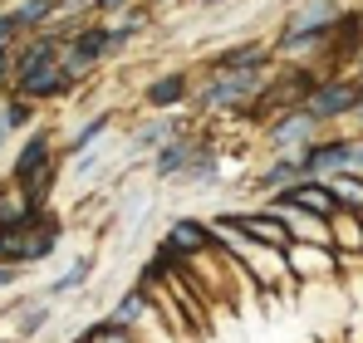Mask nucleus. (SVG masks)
Segmentation results:
<instances>
[{
	"mask_svg": "<svg viewBox=\"0 0 363 343\" xmlns=\"http://www.w3.org/2000/svg\"><path fill=\"white\" fill-rule=\"evenodd\" d=\"M309 167H304V152L295 157H275V152H265V162L250 172V191L255 196H275V191H285V186H300Z\"/></svg>",
	"mask_w": 363,
	"mask_h": 343,
	"instance_id": "nucleus-11",
	"label": "nucleus"
},
{
	"mask_svg": "<svg viewBox=\"0 0 363 343\" xmlns=\"http://www.w3.org/2000/svg\"><path fill=\"white\" fill-rule=\"evenodd\" d=\"M290 270L300 285H314V280H339V250L334 245H309V240H295L290 250Z\"/></svg>",
	"mask_w": 363,
	"mask_h": 343,
	"instance_id": "nucleus-13",
	"label": "nucleus"
},
{
	"mask_svg": "<svg viewBox=\"0 0 363 343\" xmlns=\"http://www.w3.org/2000/svg\"><path fill=\"white\" fill-rule=\"evenodd\" d=\"M191 10H221V5H231V0H186Z\"/></svg>",
	"mask_w": 363,
	"mask_h": 343,
	"instance_id": "nucleus-29",
	"label": "nucleus"
},
{
	"mask_svg": "<svg viewBox=\"0 0 363 343\" xmlns=\"http://www.w3.org/2000/svg\"><path fill=\"white\" fill-rule=\"evenodd\" d=\"M304 108L319 118L324 128H344V123H354L359 108H363L359 74H319L314 89L304 94Z\"/></svg>",
	"mask_w": 363,
	"mask_h": 343,
	"instance_id": "nucleus-4",
	"label": "nucleus"
},
{
	"mask_svg": "<svg viewBox=\"0 0 363 343\" xmlns=\"http://www.w3.org/2000/svg\"><path fill=\"white\" fill-rule=\"evenodd\" d=\"M329 230H334V250H339V255H363V211L339 206V211L329 216Z\"/></svg>",
	"mask_w": 363,
	"mask_h": 343,
	"instance_id": "nucleus-19",
	"label": "nucleus"
},
{
	"mask_svg": "<svg viewBox=\"0 0 363 343\" xmlns=\"http://www.w3.org/2000/svg\"><path fill=\"white\" fill-rule=\"evenodd\" d=\"M104 64H113L108 30H104V20H99V15H89L79 30H69V35H64V69H69V74H74V84L84 89Z\"/></svg>",
	"mask_w": 363,
	"mask_h": 343,
	"instance_id": "nucleus-7",
	"label": "nucleus"
},
{
	"mask_svg": "<svg viewBox=\"0 0 363 343\" xmlns=\"http://www.w3.org/2000/svg\"><path fill=\"white\" fill-rule=\"evenodd\" d=\"M10 137H15V128H10V118H5V99H0V152H5Z\"/></svg>",
	"mask_w": 363,
	"mask_h": 343,
	"instance_id": "nucleus-28",
	"label": "nucleus"
},
{
	"mask_svg": "<svg viewBox=\"0 0 363 343\" xmlns=\"http://www.w3.org/2000/svg\"><path fill=\"white\" fill-rule=\"evenodd\" d=\"M25 35L15 30V20L0 10V89H10V59H15V45H20Z\"/></svg>",
	"mask_w": 363,
	"mask_h": 343,
	"instance_id": "nucleus-26",
	"label": "nucleus"
},
{
	"mask_svg": "<svg viewBox=\"0 0 363 343\" xmlns=\"http://www.w3.org/2000/svg\"><path fill=\"white\" fill-rule=\"evenodd\" d=\"M113 123H118V108H94V113H84L60 142L64 162L79 157V152H89V147H99V142H108V137H113Z\"/></svg>",
	"mask_w": 363,
	"mask_h": 343,
	"instance_id": "nucleus-14",
	"label": "nucleus"
},
{
	"mask_svg": "<svg viewBox=\"0 0 363 343\" xmlns=\"http://www.w3.org/2000/svg\"><path fill=\"white\" fill-rule=\"evenodd\" d=\"M324 181L334 186L339 206H349V211H363V172H339V176H324Z\"/></svg>",
	"mask_w": 363,
	"mask_h": 343,
	"instance_id": "nucleus-25",
	"label": "nucleus"
},
{
	"mask_svg": "<svg viewBox=\"0 0 363 343\" xmlns=\"http://www.w3.org/2000/svg\"><path fill=\"white\" fill-rule=\"evenodd\" d=\"M324 133H329V128L309 113L304 103H290V108H280V113L260 128V147L275 152V157H295V152H309Z\"/></svg>",
	"mask_w": 363,
	"mask_h": 343,
	"instance_id": "nucleus-5",
	"label": "nucleus"
},
{
	"mask_svg": "<svg viewBox=\"0 0 363 343\" xmlns=\"http://www.w3.org/2000/svg\"><path fill=\"white\" fill-rule=\"evenodd\" d=\"M0 99H5V118H10L15 133H30L35 128V118H40V103L35 99H25V94H0Z\"/></svg>",
	"mask_w": 363,
	"mask_h": 343,
	"instance_id": "nucleus-24",
	"label": "nucleus"
},
{
	"mask_svg": "<svg viewBox=\"0 0 363 343\" xmlns=\"http://www.w3.org/2000/svg\"><path fill=\"white\" fill-rule=\"evenodd\" d=\"M89 5H94V15H118V10L138 5V0H89Z\"/></svg>",
	"mask_w": 363,
	"mask_h": 343,
	"instance_id": "nucleus-27",
	"label": "nucleus"
},
{
	"mask_svg": "<svg viewBox=\"0 0 363 343\" xmlns=\"http://www.w3.org/2000/svg\"><path fill=\"white\" fill-rule=\"evenodd\" d=\"M231 216H236V226H241L250 240H260V245H275V250H290V245H295V235H290V226H285V216L265 211L260 201L245 206V211H231Z\"/></svg>",
	"mask_w": 363,
	"mask_h": 343,
	"instance_id": "nucleus-15",
	"label": "nucleus"
},
{
	"mask_svg": "<svg viewBox=\"0 0 363 343\" xmlns=\"http://www.w3.org/2000/svg\"><path fill=\"white\" fill-rule=\"evenodd\" d=\"M191 118H196L191 108H182V113H147L143 123L128 128V137H123V157H128V162H147L167 137H177Z\"/></svg>",
	"mask_w": 363,
	"mask_h": 343,
	"instance_id": "nucleus-10",
	"label": "nucleus"
},
{
	"mask_svg": "<svg viewBox=\"0 0 363 343\" xmlns=\"http://www.w3.org/2000/svg\"><path fill=\"white\" fill-rule=\"evenodd\" d=\"M74 343H143V339H138L133 329L113 324V319H94V324H89V329H84Z\"/></svg>",
	"mask_w": 363,
	"mask_h": 343,
	"instance_id": "nucleus-23",
	"label": "nucleus"
},
{
	"mask_svg": "<svg viewBox=\"0 0 363 343\" xmlns=\"http://www.w3.org/2000/svg\"><path fill=\"white\" fill-rule=\"evenodd\" d=\"M275 201H285V206H304V211H319V216H334V211H339V196H334V186H329L324 176H304L300 186L275 191Z\"/></svg>",
	"mask_w": 363,
	"mask_h": 343,
	"instance_id": "nucleus-17",
	"label": "nucleus"
},
{
	"mask_svg": "<svg viewBox=\"0 0 363 343\" xmlns=\"http://www.w3.org/2000/svg\"><path fill=\"white\" fill-rule=\"evenodd\" d=\"M5 15L15 20L20 35H40L64 15V0H5Z\"/></svg>",
	"mask_w": 363,
	"mask_h": 343,
	"instance_id": "nucleus-18",
	"label": "nucleus"
},
{
	"mask_svg": "<svg viewBox=\"0 0 363 343\" xmlns=\"http://www.w3.org/2000/svg\"><path fill=\"white\" fill-rule=\"evenodd\" d=\"M349 10H354V0H290L285 15H280V25H275V35H270L275 55L314 64Z\"/></svg>",
	"mask_w": 363,
	"mask_h": 343,
	"instance_id": "nucleus-1",
	"label": "nucleus"
},
{
	"mask_svg": "<svg viewBox=\"0 0 363 343\" xmlns=\"http://www.w3.org/2000/svg\"><path fill=\"white\" fill-rule=\"evenodd\" d=\"M221 240H216V226L211 221H201V216H177L167 235H162V250H172L177 260L186 255H206V250H216Z\"/></svg>",
	"mask_w": 363,
	"mask_h": 343,
	"instance_id": "nucleus-12",
	"label": "nucleus"
},
{
	"mask_svg": "<svg viewBox=\"0 0 363 343\" xmlns=\"http://www.w3.org/2000/svg\"><path fill=\"white\" fill-rule=\"evenodd\" d=\"M64 147H60V133L50 128V123H35L30 133H25V142L15 147V157H10V176L5 181H15L20 191H30L35 201H50V191L60 186L64 176Z\"/></svg>",
	"mask_w": 363,
	"mask_h": 343,
	"instance_id": "nucleus-3",
	"label": "nucleus"
},
{
	"mask_svg": "<svg viewBox=\"0 0 363 343\" xmlns=\"http://www.w3.org/2000/svg\"><path fill=\"white\" fill-rule=\"evenodd\" d=\"M15 319H20V324H15V339H35V334H40V329L55 319V309H50V299L40 294V299H35V304H25Z\"/></svg>",
	"mask_w": 363,
	"mask_h": 343,
	"instance_id": "nucleus-22",
	"label": "nucleus"
},
{
	"mask_svg": "<svg viewBox=\"0 0 363 343\" xmlns=\"http://www.w3.org/2000/svg\"><path fill=\"white\" fill-rule=\"evenodd\" d=\"M211 137H216V133H211L201 118H191L177 137H167V142L147 157V181H152V186H177V176L191 167V157H196Z\"/></svg>",
	"mask_w": 363,
	"mask_h": 343,
	"instance_id": "nucleus-6",
	"label": "nucleus"
},
{
	"mask_svg": "<svg viewBox=\"0 0 363 343\" xmlns=\"http://www.w3.org/2000/svg\"><path fill=\"white\" fill-rule=\"evenodd\" d=\"M221 176H226V152H221V137H211V142L191 157V167L177 176V186H186V191H211Z\"/></svg>",
	"mask_w": 363,
	"mask_h": 343,
	"instance_id": "nucleus-16",
	"label": "nucleus"
},
{
	"mask_svg": "<svg viewBox=\"0 0 363 343\" xmlns=\"http://www.w3.org/2000/svg\"><path fill=\"white\" fill-rule=\"evenodd\" d=\"M201 69H250V74H275V69H280V55H275L270 35H241V40L211 50V55L201 59Z\"/></svg>",
	"mask_w": 363,
	"mask_h": 343,
	"instance_id": "nucleus-9",
	"label": "nucleus"
},
{
	"mask_svg": "<svg viewBox=\"0 0 363 343\" xmlns=\"http://www.w3.org/2000/svg\"><path fill=\"white\" fill-rule=\"evenodd\" d=\"M94 270H99V260H94V255H79V260L64 270L60 280H50V285H45V299L55 304V299H69V294H79V289L94 280Z\"/></svg>",
	"mask_w": 363,
	"mask_h": 343,
	"instance_id": "nucleus-20",
	"label": "nucleus"
},
{
	"mask_svg": "<svg viewBox=\"0 0 363 343\" xmlns=\"http://www.w3.org/2000/svg\"><path fill=\"white\" fill-rule=\"evenodd\" d=\"M265 84H270V74H250V69H196L191 113L196 118H245L260 103Z\"/></svg>",
	"mask_w": 363,
	"mask_h": 343,
	"instance_id": "nucleus-2",
	"label": "nucleus"
},
{
	"mask_svg": "<svg viewBox=\"0 0 363 343\" xmlns=\"http://www.w3.org/2000/svg\"><path fill=\"white\" fill-rule=\"evenodd\" d=\"M108 162H113V137L108 142H99V147H89V152H79V157H69V176L74 181H94V176H104L108 172Z\"/></svg>",
	"mask_w": 363,
	"mask_h": 343,
	"instance_id": "nucleus-21",
	"label": "nucleus"
},
{
	"mask_svg": "<svg viewBox=\"0 0 363 343\" xmlns=\"http://www.w3.org/2000/svg\"><path fill=\"white\" fill-rule=\"evenodd\" d=\"M191 89H196V74L186 64H167V69L147 74L138 99H143L147 113H182V108H191Z\"/></svg>",
	"mask_w": 363,
	"mask_h": 343,
	"instance_id": "nucleus-8",
	"label": "nucleus"
},
{
	"mask_svg": "<svg viewBox=\"0 0 363 343\" xmlns=\"http://www.w3.org/2000/svg\"><path fill=\"white\" fill-rule=\"evenodd\" d=\"M0 343H20V339H0Z\"/></svg>",
	"mask_w": 363,
	"mask_h": 343,
	"instance_id": "nucleus-30",
	"label": "nucleus"
}]
</instances>
